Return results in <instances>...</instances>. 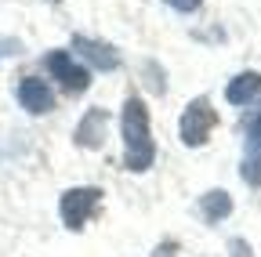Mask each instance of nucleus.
Returning <instances> with one entry per match:
<instances>
[{
	"label": "nucleus",
	"instance_id": "1",
	"mask_svg": "<svg viewBox=\"0 0 261 257\" xmlns=\"http://www.w3.org/2000/svg\"><path fill=\"white\" fill-rule=\"evenodd\" d=\"M120 131H123V163L127 170H149L152 167V134H149V112L138 98H127L123 116H120Z\"/></svg>",
	"mask_w": 261,
	"mask_h": 257
},
{
	"label": "nucleus",
	"instance_id": "2",
	"mask_svg": "<svg viewBox=\"0 0 261 257\" xmlns=\"http://www.w3.org/2000/svg\"><path fill=\"white\" fill-rule=\"evenodd\" d=\"M214 131V109L207 98L189 102V109L181 112V141L185 145H203L207 134Z\"/></svg>",
	"mask_w": 261,
	"mask_h": 257
},
{
	"label": "nucleus",
	"instance_id": "3",
	"mask_svg": "<svg viewBox=\"0 0 261 257\" xmlns=\"http://www.w3.org/2000/svg\"><path fill=\"white\" fill-rule=\"evenodd\" d=\"M44 66H47V73H51L65 91H87V83H91V73L80 66L69 51H51V54L44 58Z\"/></svg>",
	"mask_w": 261,
	"mask_h": 257
},
{
	"label": "nucleus",
	"instance_id": "4",
	"mask_svg": "<svg viewBox=\"0 0 261 257\" xmlns=\"http://www.w3.org/2000/svg\"><path fill=\"white\" fill-rule=\"evenodd\" d=\"M98 199H102V192H98V188H69V192H65L62 203H58L65 229H84V221L94 214Z\"/></svg>",
	"mask_w": 261,
	"mask_h": 257
},
{
	"label": "nucleus",
	"instance_id": "5",
	"mask_svg": "<svg viewBox=\"0 0 261 257\" xmlns=\"http://www.w3.org/2000/svg\"><path fill=\"white\" fill-rule=\"evenodd\" d=\"M18 102H22L25 112L44 116V112L55 109V91H51L44 80H37V76H25V80L18 83Z\"/></svg>",
	"mask_w": 261,
	"mask_h": 257
},
{
	"label": "nucleus",
	"instance_id": "6",
	"mask_svg": "<svg viewBox=\"0 0 261 257\" xmlns=\"http://www.w3.org/2000/svg\"><path fill=\"white\" fill-rule=\"evenodd\" d=\"M73 47L91 62L94 69H116L120 66V54H116V47L113 44H106V40H94V37H73Z\"/></svg>",
	"mask_w": 261,
	"mask_h": 257
},
{
	"label": "nucleus",
	"instance_id": "7",
	"mask_svg": "<svg viewBox=\"0 0 261 257\" xmlns=\"http://www.w3.org/2000/svg\"><path fill=\"white\" fill-rule=\"evenodd\" d=\"M243 181L257 185L261 181V109L247 131V159H243Z\"/></svg>",
	"mask_w": 261,
	"mask_h": 257
},
{
	"label": "nucleus",
	"instance_id": "8",
	"mask_svg": "<svg viewBox=\"0 0 261 257\" xmlns=\"http://www.w3.org/2000/svg\"><path fill=\"white\" fill-rule=\"evenodd\" d=\"M106 123H109V112H106V109H91V112L80 120V127H76V141H80L84 149H98V145H102V138H106Z\"/></svg>",
	"mask_w": 261,
	"mask_h": 257
},
{
	"label": "nucleus",
	"instance_id": "9",
	"mask_svg": "<svg viewBox=\"0 0 261 257\" xmlns=\"http://www.w3.org/2000/svg\"><path fill=\"white\" fill-rule=\"evenodd\" d=\"M261 94V73H240L232 83L225 87V98L232 102V105H247V102H254Z\"/></svg>",
	"mask_w": 261,
	"mask_h": 257
},
{
	"label": "nucleus",
	"instance_id": "10",
	"mask_svg": "<svg viewBox=\"0 0 261 257\" xmlns=\"http://www.w3.org/2000/svg\"><path fill=\"white\" fill-rule=\"evenodd\" d=\"M200 210H203L207 221H221V217H228V210H232V199H228V192L214 188V192H207L200 199Z\"/></svg>",
	"mask_w": 261,
	"mask_h": 257
},
{
	"label": "nucleus",
	"instance_id": "11",
	"mask_svg": "<svg viewBox=\"0 0 261 257\" xmlns=\"http://www.w3.org/2000/svg\"><path fill=\"white\" fill-rule=\"evenodd\" d=\"M167 4H171L174 11H196V8L203 4V0H167Z\"/></svg>",
	"mask_w": 261,
	"mask_h": 257
},
{
	"label": "nucleus",
	"instance_id": "12",
	"mask_svg": "<svg viewBox=\"0 0 261 257\" xmlns=\"http://www.w3.org/2000/svg\"><path fill=\"white\" fill-rule=\"evenodd\" d=\"M11 51H18V40H0V58L11 54Z\"/></svg>",
	"mask_w": 261,
	"mask_h": 257
}]
</instances>
